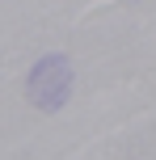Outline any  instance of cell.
Segmentation results:
<instances>
[{
    "instance_id": "cell-1",
    "label": "cell",
    "mask_w": 156,
    "mask_h": 160,
    "mask_svg": "<svg viewBox=\"0 0 156 160\" xmlns=\"http://www.w3.org/2000/svg\"><path fill=\"white\" fill-rule=\"evenodd\" d=\"M25 97H30V105L42 110V114L63 110V101L72 97V63H68L63 55L38 59V63L30 68V76H25Z\"/></svg>"
}]
</instances>
